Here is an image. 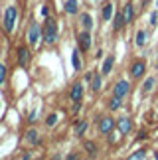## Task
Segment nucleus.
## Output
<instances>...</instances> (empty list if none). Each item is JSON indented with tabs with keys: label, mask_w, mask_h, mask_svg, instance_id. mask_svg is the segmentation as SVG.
I'll list each match as a JSON object with an SVG mask.
<instances>
[{
	"label": "nucleus",
	"mask_w": 158,
	"mask_h": 160,
	"mask_svg": "<svg viewBox=\"0 0 158 160\" xmlns=\"http://www.w3.org/2000/svg\"><path fill=\"white\" fill-rule=\"evenodd\" d=\"M57 22L53 20L52 16H46V22L42 26V40L46 42L47 46H53L57 42Z\"/></svg>",
	"instance_id": "1"
},
{
	"label": "nucleus",
	"mask_w": 158,
	"mask_h": 160,
	"mask_svg": "<svg viewBox=\"0 0 158 160\" xmlns=\"http://www.w3.org/2000/svg\"><path fill=\"white\" fill-rule=\"evenodd\" d=\"M16 20H18V8L16 6H8L4 12V32L6 34H12V30L16 26Z\"/></svg>",
	"instance_id": "2"
},
{
	"label": "nucleus",
	"mask_w": 158,
	"mask_h": 160,
	"mask_svg": "<svg viewBox=\"0 0 158 160\" xmlns=\"http://www.w3.org/2000/svg\"><path fill=\"white\" fill-rule=\"evenodd\" d=\"M30 59H32V52L28 46H18L16 48V63L20 67H28Z\"/></svg>",
	"instance_id": "3"
},
{
	"label": "nucleus",
	"mask_w": 158,
	"mask_h": 160,
	"mask_svg": "<svg viewBox=\"0 0 158 160\" xmlns=\"http://www.w3.org/2000/svg\"><path fill=\"white\" fill-rule=\"evenodd\" d=\"M40 40H42V28H40V24L32 22L30 28H28V44L32 48H36L40 44Z\"/></svg>",
	"instance_id": "4"
},
{
	"label": "nucleus",
	"mask_w": 158,
	"mask_h": 160,
	"mask_svg": "<svg viewBox=\"0 0 158 160\" xmlns=\"http://www.w3.org/2000/svg\"><path fill=\"white\" fill-rule=\"evenodd\" d=\"M115 127H117V121H115V119H111V117H101V121H99V134L109 137V134L113 132Z\"/></svg>",
	"instance_id": "5"
},
{
	"label": "nucleus",
	"mask_w": 158,
	"mask_h": 160,
	"mask_svg": "<svg viewBox=\"0 0 158 160\" xmlns=\"http://www.w3.org/2000/svg\"><path fill=\"white\" fill-rule=\"evenodd\" d=\"M129 91H131V83L126 81V79H119V81L115 83V87H113V95L125 99V97L129 95Z\"/></svg>",
	"instance_id": "6"
},
{
	"label": "nucleus",
	"mask_w": 158,
	"mask_h": 160,
	"mask_svg": "<svg viewBox=\"0 0 158 160\" xmlns=\"http://www.w3.org/2000/svg\"><path fill=\"white\" fill-rule=\"evenodd\" d=\"M144 71H146V63H144V59H136V61H132V65H131V77L132 79H141L144 75Z\"/></svg>",
	"instance_id": "7"
},
{
	"label": "nucleus",
	"mask_w": 158,
	"mask_h": 160,
	"mask_svg": "<svg viewBox=\"0 0 158 160\" xmlns=\"http://www.w3.org/2000/svg\"><path fill=\"white\" fill-rule=\"evenodd\" d=\"M117 131L121 134H129L132 131V119L129 115H126V117H119V119H117Z\"/></svg>",
	"instance_id": "8"
},
{
	"label": "nucleus",
	"mask_w": 158,
	"mask_h": 160,
	"mask_svg": "<svg viewBox=\"0 0 158 160\" xmlns=\"http://www.w3.org/2000/svg\"><path fill=\"white\" fill-rule=\"evenodd\" d=\"M77 44H79V50H81V52H87L91 48V34H89V30H83V32L77 34Z\"/></svg>",
	"instance_id": "9"
},
{
	"label": "nucleus",
	"mask_w": 158,
	"mask_h": 160,
	"mask_svg": "<svg viewBox=\"0 0 158 160\" xmlns=\"http://www.w3.org/2000/svg\"><path fill=\"white\" fill-rule=\"evenodd\" d=\"M69 99H71V103H77V101L83 99V83H81V81H75L73 85H71Z\"/></svg>",
	"instance_id": "10"
},
{
	"label": "nucleus",
	"mask_w": 158,
	"mask_h": 160,
	"mask_svg": "<svg viewBox=\"0 0 158 160\" xmlns=\"http://www.w3.org/2000/svg\"><path fill=\"white\" fill-rule=\"evenodd\" d=\"M79 24H81V28L83 30H93V26H95V22H93V18H91V14H87V12H81L79 14Z\"/></svg>",
	"instance_id": "11"
},
{
	"label": "nucleus",
	"mask_w": 158,
	"mask_h": 160,
	"mask_svg": "<svg viewBox=\"0 0 158 160\" xmlns=\"http://www.w3.org/2000/svg\"><path fill=\"white\" fill-rule=\"evenodd\" d=\"M101 83H103V73H93V79H91V91H93V93H99Z\"/></svg>",
	"instance_id": "12"
},
{
	"label": "nucleus",
	"mask_w": 158,
	"mask_h": 160,
	"mask_svg": "<svg viewBox=\"0 0 158 160\" xmlns=\"http://www.w3.org/2000/svg\"><path fill=\"white\" fill-rule=\"evenodd\" d=\"M83 150L87 152L91 158H93V156H97V150H99V146H97L93 140H85V142H83Z\"/></svg>",
	"instance_id": "13"
},
{
	"label": "nucleus",
	"mask_w": 158,
	"mask_h": 160,
	"mask_svg": "<svg viewBox=\"0 0 158 160\" xmlns=\"http://www.w3.org/2000/svg\"><path fill=\"white\" fill-rule=\"evenodd\" d=\"M101 16H103V20H105V22H109V20H111V18L115 16L113 2H109V4H105V6H103V10H101Z\"/></svg>",
	"instance_id": "14"
},
{
	"label": "nucleus",
	"mask_w": 158,
	"mask_h": 160,
	"mask_svg": "<svg viewBox=\"0 0 158 160\" xmlns=\"http://www.w3.org/2000/svg\"><path fill=\"white\" fill-rule=\"evenodd\" d=\"M125 24H126V20H125V16H123V10H121L113 18V28L115 30H121V28H125Z\"/></svg>",
	"instance_id": "15"
},
{
	"label": "nucleus",
	"mask_w": 158,
	"mask_h": 160,
	"mask_svg": "<svg viewBox=\"0 0 158 160\" xmlns=\"http://www.w3.org/2000/svg\"><path fill=\"white\" fill-rule=\"evenodd\" d=\"M87 127H89V122H87V121H79V122H75V127H73V134H75V137H83L85 131H87Z\"/></svg>",
	"instance_id": "16"
},
{
	"label": "nucleus",
	"mask_w": 158,
	"mask_h": 160,
	"mask_svg": "<svg viewBox=\"0 0 158 160\" xmlns=\"http://www.w3.org/2000/svg\"><path fill=\"white\" fill-rule=\"evenodd\" d=\"M123 16H125L126 24L132 22V18H135V8H132V4H125L123 6Z\"/></svg>",
	"instance_id": "17"
},
{
	"label": "nucleus",
	"mask_w": 158,
	"mask_h": 160,
	"mask_svg": "<svg viewBox=\"0 0 158 160\" xmlns=\"http://www.w3.org/2000/svg\"><path fill=\"white\" fill-rule=\"evenodd\" d=\"M113 65H115V58L109 55V58L105 59V63H103V67H101V73H103V75H109L111 69H113Z\"/></svg>",
	"instance_id": "18"
},
{
	"label": "nucleus",
	"mask_w": 158,
	"mask_h": 160,
	"mask_svg": "<svg viewBox=\"0 0 158 160\" xmlns=\"http://www.w3.org/2000/svg\"><path fill=\"white\" fill-rule=\"evenodd\" d=\"M71 63H73V69H75V71L81 69V58H79V48H75L73 53H71Z\"/></svg>",
	"instance_id": "19"
},
{
	"label": "nucleus",
	"mask_w": 158,
	"mask_h": 160,
	"mask_svg": "<svg viewBox=\"0 0 158 160\" xmlns=\"http://www.w3.org/2000/svg\"><path fill=\"white\" fill-rule=\"evenodd\" d=\"M63 8H65V12H67V14H77V8H79V4H77V0H67Z\"/></svg>",
	"instance_id": "20"
},
{
	"label": "nucleus",
	"mask_w": 158,
	"mask_h": 160,
	"mask_svg": "<svg viewBox=\"0 0 158 160\" xmlns=\"http://www.w3.org/2000/svg\"><path fill=\"white\" fill-rule=\"evenodd\" d=\"M38 131H34V128H32V131H28L26 132V142L28 144H38Z\"/></svg>",
	"instance_id": "21"
},
{
	"label": "nucleus",
	"mask_w": 158,
	"mask_h": 160,
	"mask_svg": "<svg viewBox=\"0 0 158 160\" xmlns=\"http://www.w3.org/2000/svg\"><path fill=\"white\" fill-rule=\"evenodd\" d=\"M135 44H136L138 48H142L144 44H146V32H144V30H138V32H136V40H135Z\"/></svg>",
	"instance_id": "22"
},
{
	"label": "nucleus",
	"mask_w": 158,
	"mask_h": 160,
	"mask_svg": "<svg viewBox=\"0 0 158 160\" xmlns=\"http://www.w3.org/2000/svg\"><path fill=\"white\" fill-rule=\"evenodd\" d=\"M154 83H156V79H154V77H148L146 81H144V85H142V93H144V95L150 93V91L154 89Z\"/></svg>",
	"instance_id": "23"
},
{
	"label": "nucleus",
	"mask_w": 158,
	"mask_h": 160,
	"mask_svg": "<svg viewBox=\"0 0 158 160\" xmlns=\"http://www.w3.org/2000/svg\"><path fill=\"white\" fill-rule=\"evenodd\" d=\"M121 105H123V103H121V97H111V99H109V109L111 111H117V109H121Z\"/></svg>",
	"instance_id": "24"
},
{
	"label": "nucleus",
	"mask_w": 158,
	"mask_h": 160,
	"mask_svg": "<svg viewBox=\"0 0 158 160\" xmlns=\"http://www.w3.org/2000/svg\"><path fill=\"white\" fill-rule=\"evenodd\" d=\"M131 158H132V160H141V158H146V150H144V148H141V150L132 152V154H131Z\"/></svg>",
	"instance_id": "25"
},
{
	"label": "nucleus",
	"mask_w": 158,
	"mask_h": 160,
	"mask_svg": "<svg viewBox=\"0 0 158 160\" xmlns=\"http://www.w3.org/2000/svg\"><path fill=\"white\" fill-rule=\"evenodd\" d=\"M56 121H57V115H56V113H52V115H47L46 125H47V127H53V125H56Z\"/></svg>",
	"instance_id": "26"
},
{
	"label": "nucleus",
	"mask_w": 158,
	"mask_h": 160,
	"mask_svg": "<svg viewBox=\"0 0 158 160\" xmlns=\"http://www.w3.org/2000/svg\"><path fill=\"white\" fill-rule=\"evenodd\" d=\"M4 81H6V65L0 63V85H2Z\"/></svg>",
	"instance_id": "27"
},
{
	"label": "nucleus",
	"mask_w": 158,
	"mask_h": 160,
	"mask_svg": "<svg viewBox=\"0 0 158 160\" xmlns=\"http://www.w3.org/2000/svg\"><path fill=\"white\" fill-rule=\"evenodd\" d=\"M158 12H152V14H150V26H158Z\"/></svg>",
	"instance_id": "28"
},
{
	"label": "nucleus",
	"mask_w": 158,
	"mask_h": 160,
	"mask_svg": "<svg viewBox=\"0 0 158 160\" xmlns=\"http://www.w3.org/2000/svg\"><path fill=\"white\" fill-rule=\"evenodd\" d=\"M79 111H81V101H77V103H73V107H71V113H73V115H77Z\"/></svg>",
	"instance_id": "29"
},
{
	"label": "nucleus",
	"mask_w": 158,
	"mask_h": 160,
	"mask_svg": "<svg viewBox=\"0 0 158 160\" xmlns=\"http://www.w3.org/2000/svg\"><path fill=\"white\" fill-rule=\"evenodd\" d=\"M34 121H36V111H32V113L28 115V122H30V125H32Z\"/></svg>",
	"instance_id": "30"
},
{
	"label": "nucleus",
	"mask_w": 158,
	"mask_h": 160,
	"mask_svg": "<svg viewBox=\"0 0 158 160\" xmlns=\"http://www.w3.org/2000/svg\"><path fill=\"white\" fill-rule=\"evenodd\" d=\"M42 14H44V16H50V8H47V6H42Z\"/></svg>",
	"instance_id": "31"
},
{
	"label": "nucleus",
	"mask_w": 158,
	"mask_h": 160,
	"mask_svg": "<svg viewBox=\"0 0 158 160\" xmlns=\"http://www.w3.org/2000/svg\"><path fill=\"white\" fill-rule=\"evenodd\" d=\"M146 137H148V134L144 132V131H141V132H138V140H144V138H146Z\"/></svg>",
	"instance_id": "32"
},
{
	"label": "nucleus",
	"mask_w": 158,
	"mask_h": 160,
	"mask_svg": "<svg viewBox=\"0 0 158 160\" xmlns=\"http://www.w3.org/2000/svg\"><path fill=\"white\" fill-rule=\"evenodd\" d=\"M93 79V73H85V81H91Z\"/></svg>",
	"instance_id": "33"
},
{
	"label": "nucleus",
	"mask_w": 158,
	"mask_h": 160,
	"mask_svg": "<svg viewBox=\"0 0 158 160\" xmlns=\"http://www.w3.org/2000/svg\"><path fill=\"white\" fill-rule=\"evenodd\" d=\"M156 6H158V0H156Z\"/></svg>",
	"instance_id": "34"
}]
</instances>
